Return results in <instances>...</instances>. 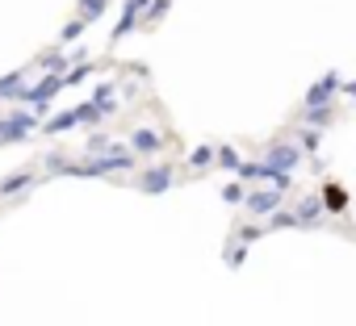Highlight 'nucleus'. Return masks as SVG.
<instances>
[{"label":"nucleus","mask_w":356,"mask_h":326,"mask_svg":"<svg viewBox=\"0 0 356 326\" xmlns=\"http://www.w3.org/2000/svg\"><path fill=\"white\" fill-rule=\"evenodd\" d=\"M298 163H302L298 142H268V151H264V168H273V172H289V176H293Z\"/></svg>","instance_id":"obj_1"},{"label":"nucleus","mask_w":356,"mask_h":326,"mask_svg":"<svg viewBox=\"0 0 356 326\" xmlns=\"http://www.w3.org/2000/svg\"><path fill=\"white\" fill-rule=\"evenodd\" d=\"M88 76H92V71H88V67H72V71H67V76H63V80H67V88H72V84H84V80H88Z\"/></svg>","instance_id":"obj_22"},{"label":"nucleus","mask_w":356,"mask_h":326,"mask_svg":"<svg viewBox=\"0 0 356 326\" xmlns=\"http://www.w3.org/2000/svg\"><path fill=\"white\" fill-rule=\"evenodd\" d=\"M293 218H298V226H314V222L323 218V201H318V197H302L298 209H293Z\"/></svg>","instance_id":"obj_11"},{"label":"nucleus","mask_w":356,"mask_h":326,"mask_svg":"<svg viewBox=\"0 0 356 326\" xmlns=\"http://www.w3.org/2000/svg\"><path fill=\"white\" fill-rule=\"evenodd\" d=\"M84 30H88V26H84V22H80V17H76V22H67V26H63V34H59V46H63V51H67V42H76V38H80V34H84Z\"/></svg>","instance_id":"obj_17"},{"label":"nucleus","mask_w":356,"mask_h":326,"mask_svg":"<svg viewBox=\"0 0 356 326\" xmlns=\"http://www.w3.org/2000/svg\"><path fill=\"white\" fill-rule=\"evenodd\" d=\"M289 226H298V218H293L289 209H277V214L268 218V230H289Z\"/></svg>","instance_id":"obj_19"},{"label":"nucleus","mask_w":356,"mask_h":326,"mask_svg":"<svg viewBox=\"0 0 356 326\" xmlns=\"http://www.w3.org/2000/svg\"><path fill=\"white\" fill-rule=\"evenodd\" d=\"M239 180H252V185H264V163H243V168H239Z\"/></svg>","instance_id":"obj_20"},{"label":"nucleus","mask_w":356,"mask_h":326,"mask_svg":"<svg viewBox=\"0 0 356 326\" xmlns=\"http://www.w3.org/2000/svg\"><path fill=\"white\" fill-rule=\"evenodd\" d=\"M318 201H323V209H327V214H348V193H343L335 180H327V185H323Z\"/></svg>","instance_id":"obj_7"},{"label":"nucleus","mask_w":356,"mask_h":326,"mask_svg":"<svg viewBox=\"0 0 356 326\" xmlns=\"http://www.w3.org/2000/svg\"><path fill=\"white\" fill-rule=\"evenodd\" d=\"M26 80H30L26 67H22V71H9L5 80H0V96H5V101H9V96H22V92H26Z\"/></svg>","instance_id":"obj_12"},{"label":"nucleus","mask_w":356,"mask_h":326,"mask_svg":"<svg viewBox=\"0 0 356 326\" xmlns=\"http://www.w3.org/2000/svg\"><path fill=\"white\" fill-rule=\"evenodd\" d=\"M343 92H348V96H356V80H352V84H343Z\"/></svg>","instance_id":"obj_24"},{"label":"nucleus","mask_w":356,"mask_h":326,"mask_svg":"<svg viewBox=\"0 0 356 326\" xmlns=\"http://www.w3.org/2000/svg\"><path fill=\"white\" fill-rule=\"evenodd\" d=\"M168 5H172V0H151V13L143 17V26H155V22L163 17V9H168Z\"/></svg>","instance_id":"obj_21"},{"label":"nucleus","mask_w":356,"mask_h":326,"mask_svg":"<svg viewBox=\"0 0 356 326\" xmlns=\"http://www.w3.org/2000/svg\"><path fill=\"white\" fill-rule=\"evenodd\" d=\"M222 201H227V205H243V201H248L243 185H235V180H231V185H222Z\"/></svg>","instance_id":"obj_18"},{"label":"nucleus","mask_w":356,"mask_h":326,"mask_svg":"<svg viewBox=\"0 0 356 326\" xmlns=\"http://www.w3.org/2000/svg\"><path fill=\"white\" fill-rule=\"evenodd\" d=\"M248 214H256V218H273L277 209H281V193L277 189H260V193H248Z\"/></svg>","instance_id":"obj_5"},{"label":"nucleus","mask_w":356,"mask_h":326,"mask_svg":"<svg viewBox=\"0 0 356 326\" xmlns=\"http://www.w3.org/2000/svg\"><path fill=\"white\" fill-rule=\"evenodd\" d=\"M214 159L222 163V168H227V172H239V168H243V159H239V151H235V146H227V142L218 146V155H214Z\"/></svg>","instance_id":"obj_15"},{"label":"nucleus","mask_w":356,"mask_h":326,"mask_svg":"<svg viewBox=\"0 0 356 326\" xmlns=\"http://www.w3.org/2000/svg\"><path fill=\"white\" fill-rule=\"evenodd\" d=\"M339 88H343L339 71H327V76H323V80H318L306 96H302V109H323V105H331V96H335Z\"/></svg>","instance_id":"obj_2"},{"label":"nucleus","mask_w":356,"mask_h":326,"mask_svg":"<svg viewBox=\"0 0 356 326\" xmlns=\"http://www.w3.org/2000/svg\"><path fill=\"white\" fill-rule=\"evenodd\" d=\"M84 117H80V109H67V113H55V117H47L42 121V134H67V130H76Z\"/></svg>","instance_id":"obj_8"},{"label":"nucleus","mask_w":356,"mask_h":326,"mask_svg":"<svg viewBox=\"0 0 356 326\" xmlns=\"http://www.w3.org/2000/svg\"><path fill=\"white\" fill-rule=\"evenodd\" d=\"M172 185H176L172 168H147V172L134 180V189H138V193H147V197H159V193H168Z\"/></svg>","instance_id":"obj_3"},{"label":"nucleus","mask_w":356,"mask_h":326,"mask_svg":"<svg viewBox=\"0 0 356 326\" xmlns=\"http://www.w3.org/2000/svg\"><path fill=\"white\" fill-rule=\"evenodd\" d=\"M318 142H323V130H306V126H302L298 151H302V155H318Z\"/></svg>","instance_id":"obj_14"},{"label":"nucleus","mask_w":356,"mask_h":326,"mask_svg":"<svg viewBox=\"0 0 356 326\" xmlns=\"http://www.w3.org/2000/svg\"><path fill=\"white\" fill-rule=\"evenodd\" d=\"M143 9H151V0H126V5H122V17H118V26H113V42H122V38L143 22Z\"/></svg>","instance_id":"obj_4"},{"label":"nucleus","mask_w":356,"mask_h":326,"mask_svg":"<svg viewBox=\"0 0 356 326\" xmlns=\"http://www.w3.org/2000/svg\"><path fill=\"white\" fill-rule=\"evenodd\" d=\"M243 255H248V247H235V251H227V264H231V268H239V264H243Z\"/></svg>","instance_id":"obj_23"},{"label":"nucleus","mask_w":356,"mask_h":326,"mask_svg":"<svg viewBox=\"0 0 356 326\" xmlns=\"http://www.w3.org/2000/svg\"><path fill=\"white\" fill-rule=\"evenodd\" d=\"M76 9H80V22H84V26H92V22H101V17L109 13V0H80Z\"/></svg>","instance_id":"obj_13"},{"label":"nucleus","mask_w":356,"mask_h":326,"mask_svg":"<svg viewBox=\"0 0 356 326\" xmlns=\"http://www.w3.org/2000/svg\"><path fill=\"white\" fill-rule=\"evenodd\" d=\"M159 151H163V138H159L155 130L143 126V130L130 134V155H159Z\"/></svg>","instance_id":"obj_6"},{"label":"nucleus","mask_w":356,"mask_h":326,"mask_svg":"<svg viewBox=\"0 0 356 326\" xmlns=\"http://www.w3.org/2000/svg\"><path fill=\"white\" fill-rule=\"evenodd\" d=\"M298 121H302L306 130H323V126H331V121H335V105H323V109H302V113H298Z\"/></svg>","instance_id":"obj_10"},{"label":"nucleus","mask_w":356,"mask_h":326,"mask_svg":"<svg viewBox=\"0 0 356 326\" xmlns=\"http://www.w3.org/2000/svg\"><path fill=\"white\" fill-rule=\"evenodd\" d=\"M214 155H218V151H214V146H206V142H202V146H197V151H189V163H193V168H197V172H202V168H210V163H214Z\"/></svg>","instance_id":"obj_16"},{"label":"nucleus","mask_w":356,"mask_h":326,"mask_svg":"<svg viewBox=\"0 0 356 326\" xmlns=\"http://www.w3.org/2000/svg\"><path fill=\"white\" fill-rule=\"evenodd\" d=\"M30 185H38V172H34V168H22V172H13L9 180H0V197H13V193H22V189H30Z\"/></svg>","instance_id":"obj_9"}]
</instances>
